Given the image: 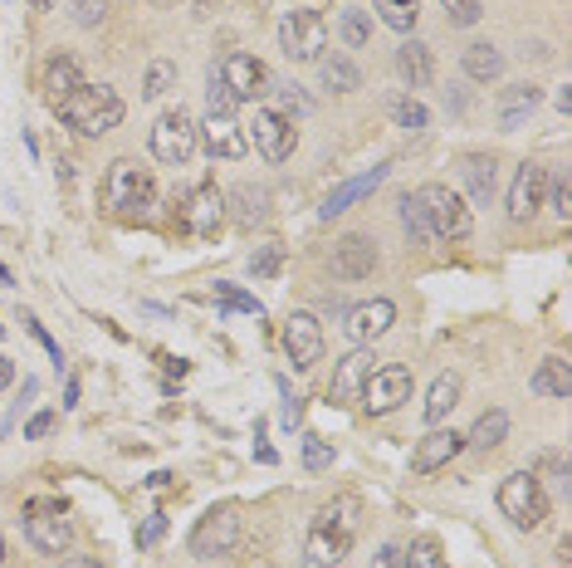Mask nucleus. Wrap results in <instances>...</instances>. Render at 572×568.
Instances as JSON below:
<instances>
[{"label": "nucleus", "mask_w": 572, "mask_h": 568, "mask_svg": "<svg viewBox=\"0 0 572 568\" xmlns=\"http://www.w3.org/2000/svg\"><path fill=\"white\" fill-rule=\"evenodd\" d=\"M60 568H108V564H103V559H88V554H84V559H68V564H60Z\"/></svg>", "instance_id": "8fccbe9b"}, {"label": "nucleus", "mask_w": 572, "mask_h": 568, "mask_svg": "<svg viewBox=\"0 0 572 568\" xmlns=\"http://www.w3.org/2000/svg\"><path fill=\"white\" fill-rule=\"evenodd\" d=\"M460 70H465V78H475V84H499V78H505V54L489 40H475V44H465Z\"/></svg>", "instance_id": "5701e85b"}, {"label": "nucleus", "mask_w": 572, "mask_h": 568, "mask_svg": "<svg viewBox=\"0 0 572 568\" xmlns=\"http://www.w3.org/2000/svg\"><path fill=\"white\" fill-rule=\"evenodd\" d=\"M362 529V499L358 495H338L308 519L304 534V568H338L348 559L352 539Z\"/></svg>", "instance_id": "f257e3e1"}, {"label": "nucleus", "mask_w": 572, "mask_h": 568, "mask_svg": "<svg viewBox=\"0 0 572 568\" xmlns=\"http://www.w3.org/2000/svg\"><path fill=\"white\" fill-rule=\"evenodd\" d=\"M372 348H352V354H342L333 362V382H328V397H333L338 407H352L362 397V388H368V378H372Z\"/></svg>", "instance_id": "dca6fc26"}, {"label": "nucleus", "mask_w": 572, "mask_h": 568, "mask_svg": "<svg viewBox=\"0 0 572 568\" xmlns=\"http://www.w3.org/2000/svg\"><path fill=\"white\" fill-rule=\"evenodd\" d=\"M74 20H78L84 30L103 25V0H74Z\"/></svg>", "instance_id": "c03bdc74"}, {"label": "nucleus", "mask_w": 572, "mask_h": 568, "mask_svg": "<svg viewBox=\"0 0 572 568\" xmlns=\"http://www.w3.org/2000/svg\"><path fill=\"white\" fill-rule=\"evenodd\" d=\"M221 215H225V197L211 187V181H201V187L191 191L187 201H181V221H187L191 235H215Z\"/></svg>", "instance_id": "6ab92c4d"}, {"label": "nucleus", "mask_w": 572, "mask_h": 568, "mask_svg": "<svg viewBox=\"0 0 572 568\" xmlns=\"http://www.w3.org/2000/svg\"><path fill=\"white\" fill-rule=\"evenodd\" d=\"M25 539L34 544L40 554H68V544H74V525H68V505L60 495H40L25 505Z\"/></svg>", "instance_id": "423d86ee"}, {"label": "nucleus", "mask_w": 572, "mask_h": 568, "mask_svg": "<svg viewBox=\"0 0 572 568\" xmlns=\"http://www.w3.org/2000/svg\"><path fill=\"white\" fill-rule=\"evenodd\" d=\"M465 451V436L460 431H445V427H431L426 436L416 441V451H411V471L416 475H436V471H445V465H451L455 456H460Z\"/></svg>", "instance_id": "a211bd4d"}, {"label": "nucleus", "mask_w": 572, "mask_h": 568, "mask_svg": "<svg viewBox=\"0 0 572 568\" xmlns=\"http://www.w3.org/2000/svg\"><path fill=\"white\" fill-rule=\"evenodd\" d=\"M147 491L167 495V491H171V475H167V471H157V475H152V481H147Z\"/></svg>", "instance_id": "09e8293b"}, {"label": "nucleus", "mask_w": 572, "mask_h": 568, "mask_svg": "<svg viewBox=\"0 0 572 568\" xmlns=\"http://www.w3.org/2000/svg\"><path fill=\"white\" fill-rule=\"evenodd\" d=\"M64 407H78V382H74V378L64 382Z\"/></svg>", "instance_id": "3c124183"}, {"label": "nucleus", "mask_w": 572, "mask_h": 568, "mask_svg": "<svg viewBox=\"0 0 572 568\" xmlns=\"http://www.w3.org/2000/svg\"><path fill=\"white\" fill-rule=\"evenodd\" d=\"M499 515L509 519L513 529H539L548 519V491L533 471H513L505 485H499Z\"/></svg>", "instance_id": "0eeeda50"}, {"label": "nucleus", "mask_w": 572, "mask_h": 568, "mask_svg": "<svg viewBox=\"0 0 572 568\" xmlns=\"http://www.w3.org/2000/svg\"><path fill=\"white\" fill-rule=\"evenodd\" d=\"M358 402H362V412H368V417H392L402 402H411V372L402 368V362H386V368H377Z\"/></svg>", "instance_id": "f8f14e48"}, {"label": "nucleus", "mask_w": 572, "mask_h": 568, "mask_svg": "<svg viewBox=\"0 0 572 568\" xmlns=\"http://www.w3.org/2000/svg\"><path fill=\"white\" fill-rule=\"evenodd\" d=\"M279 270H284V245H279V241L259 245L255 255H250V275H255V280H274Z\"/></svg>", "instance_id": "c9c22d12"}, {"label": "nucleus", "mask_w": 572, "mask_h": 568, "mask_svg": "<svg viewBox=\"0 0 572 568\" xmlns=\"http://www.w3.org/2000/svg\"><path fill=\"white\" fill-rule=\"evenodd\" d=\"M284 354H289L294 372H308L314 362H324V324L314 314H289V324H284Z\"/></svg>", "instance_id": "2eb2a0df"}, {"label": "nucleus", "mask_w": 572, "mask_h": 568, "mask_svg": "<svg viewBox=\"0 0 572 568\" xmlns=\"http://www.w3.org/2000/svg\"><path fill=\"white\" fill-rule=\"evenodd\" d=\"M318 74H324V88H333V94H352V88H362L358 64L342 60V54H333V60H318Z\"/></svg>", "instance_id": "c756f323"}, {"label": "nucleus", "mask_w": 572, "mask_h": 568, "mask_svg": "<svg viewBox=\"0 0 572 568\" xmlns=\"http://www.w3.org/2000/svg\"><path fill=\"white\" fill-rule=\"evenodd\" d=\"M543 207H553L558 221H568V215H572V181H568V172L548 177V197H543Z\"/></svg>", "instance_id": "4c0bfd02"}, {"label": "nucleus", "mask_w": 572, "mask_h": 568, "mask_svg": "<svg viewBox=\"0 0 572 568\" xmlns=\"http://www.w3.org/2000/svg\"><path fill=\"white\" fill-rule=\"evenodd\" d=\"M460 407V372H441L426 392V427H441Z\"/></svg>", "instance_id": "a878e982"}, {"label": "nucleus", "mask_w": 572, "mask_h": 568, "mask_svg": "<svg viewBox=\"0 0 572 568\" xmlns=\"http://www.w3.org/2000/svg\"><path fill=\"white\" fill-rule=\"evenodd\" d=\"M235 201H240V221H245V225H255L259 215H265V191L240 187V191H235Z\"/></svg>", "instance_id": "79ce46f5"}, {"label": "nucleus", "mask_w": 572, "mask_h": 568, "mask_svg": "<svg viewBox=\"0 0 572 568\" xmlns=\"http://www.w3.org/2000/svg\"><path fill=\"white\" fill-rule=\"evenodd\" d=\"M162 534H167V515H147V525L137 529V549H152Z\"/></svg>", "instance_id": "37998d69"}, {"label": "nucleus", "mask_w": 572, "mask_h": 568, "mask_svg": "<svg viewBox=\"0 0 572 568\" xmlns=\"http://www.w3.org/2000/svg\"><path fill=\"white\" fill-rule=\"evenodd\" d=\"M372 10L382 15V25L402 30V35H411V30H416V20H421L416 0H372Z\"/></svg>", "instance_id": "7c9ffc66"}, {"label": "nucleus", "mask_w": 572, "mask_h": 568, "mask_svg": "<svg viewBox=\"0 0 572 568\" xmlns=\"http://www.w3.org/2000/svg\"><path fill=\"white\" fill-rule=\"evenodd\" d=\"M392 324H396V304L392 299H362V304H352V309L342 314V328H348V338L358 348L377 344Z\"/></svg>", "instance_id": "f3484780"}, {"label": "nucleus", "mask_w": 572, "mask_h": 568, "mask_svg": "<svg viewBox=\"0 0 572 568\" xmlns=\"http://www.w3.org/2000/svg\"><path fill=\"white\" fill-rule=\"evenodd\" d=\"M543 197H548V167L543 162H519L513 172V187H509V221L513 225H529L533 215L543 211Z\"/></svg>", "instance_id": "4468645a"}, {"label": "nucleus", "mask_w": 572, "mask_h": 568, "mask_svg": "<svg viewBox=\"0 0 572 568\" xmlns=\"http://www.w3.org/2000/svg\"><path fill=\"white\" fill-rule=\"evenodd\" d=\"M255 152L265 157V162H289L294 147H299V128H294V118L284 108H255Z\"/></svg>", "instance_id": "9b49d317"}, {"label": "nucleus", "mask_w": 572, "mask_h": 568, "mask_svg": "<svg viewBox=\"0 0 572 568\" xmlns=\"http://www.w3.org/2000/svg\"><path fill=\"white\" fill-rule=\"evenodd\" d=\"M123 113H128V104H123L118 88H108V84H84L60 104V118L74 133H84V138H103V133H113L123 123Z\"/></svg>", "instance_id": "7ed1b4c3"}, {"label": "nucleus", "mask_w": 572, "mask_h": 568, "mask_svg": "<svg viewBox=\"0 0 572 568\" xmlns=\"http://www.w3.org/2000/svg\"><path fill=\"white\" fill-rule=\"evenodd\" d=\"M177 84V64L171 60H157L152 70H147V84H142V98H162L167 88Z\"/></svg>", "instance_id": "ea45409f"}, {"label": "nucleus", "mask_w": 572, "mask_h": 568, "mask_svg": "<svg viewBox=\"0 0 572 568\" xmlns=\"http://www.w3.org/2000/svg\"><path fill=\"white\" fill-rule=\"evenodd\" d=\"M0 284H10V270L6 265H0Z\"/></svg>", "instance_id": "864d4df0"}, {"label": "nucleus", "mask_w": 572, "mask_h": 568, "mask_svg": "<svg viewBox=\"0 0 572 568\" xmlns=\"http://www.w3.org/2000/svg\"><path fill=\"white\" fill-rule=\"evenodd\" d=\"M211 299H215V304H225V309H240V314H255V319H265V304H259L255 294H245L240 284H231V280H215Z\"/></svg>", "instance_id": "473e14b6"}, {"label": "nucleus", "mask_w": 572, "mask_h": 568, "mask_svg": "<svg viewBox=\"0 0 572 568\" xmlns=\"http://www.w3.org/2000/svg\"><path fill=\"white\" fill-rule=\"evenodd\" d=\"M396 74H402L406 88H426L431 74H436V60H431V44L421 40H406L402 50H396Z\"/></svg>", "instance_id": "393cba45"}, {"label": "nucleus", "mask_w": 572, "mask_h": 568, "mask_svg": "<svg viewBox=\"0 0 572 568\" xmlns=\"http://www.w3.org/2000/svg\"><path fill=\"white\" fill-rule=\"evenodd\" d=\"M465 187H470V201L475 207H489V197H495V157H485V152H470L465 157Z\"/></svg>", "instance_id": "bb28decb"}, {"label": "nucleus", "mask_w": 572, "mask_h": 568, "mask_svg": "<svg viewBox=\"0 0 572 568\" xmlns=\"http://www.w3.org/2000/svg\"><path fill=\"white\" fill-rule=\"evenodd\" d=\"M215 78L225 84V94H231L235 104H255V98L269 94V70H265V60H255V54H245V50L225 54L221 70H215Z\"/></svg>", "instance_id": "9d476101"}, {"label": "nucleus", "mask_w": 572, "mask_h": 568, "mask_svg": "<svg viewBox=\"0 0 572 568\" xmlns=\"http://www.w3.org/2000/svg\"><path fill=\"white\" fill-rule=\"evenodd\" d=\"M402 231L411 235V245H431V231H426V215H421V207H416V197H402Z\"/></svg>", "instance_id": "58836bf2"}, {"label": "nucleus", "mask_w": 572, "mask_h": 568, "mask_svg": "<svg viewBox=\"0 0 572 568\" xmlns=\"http://www.w3.org/2000/svg\"><path fill=\"white\" fill-rule=\"evenodd\" d=\"M197 138L205 143V152L221 157V162H240L250 152V133L235 123L231 108H205V123L197 128Z\"/></svg>", "instance_id": "ddd939ff"}, {"label": "nucleus", "mask_w": 572, "mask_h": 568, "mask_svg": "<svg viewBox=\"0 0 572 568\" xmlns=\"http://www.w3.org/2000/svg\"><path fill=\"white\" fill-rule=\"evenodd\" d=\"M152 207H157L152 172L128 162V157H118V162L108 167V177H103V211H108L113 221H147Z\"/></svg>", "instance_id": "f03ea898"}, {"label": "nucleus", "mask_w": 572, "mask_h": 568, "mask_svg": "<svg viewBox=\"0 0 572 568\" xmlns=\"http://www.w3.org/2000/svg\"><path fill=\"white\" fill-rule=\"evenodd\" d=\"M539 104H543V88L539 84H513V88H505V94H499V104H495L499 128H505V133L523 128V118H533V108H539Z\"/></svg>", "instance_id": "4be33fe9"}, {"label": "nucleus", "mask_w": 572, "mask_h": 568, "mask_svg": "<svg viewBox=\"0 0 572 568\" xmlns=\"http://www.w3.org/2000/svg\"><path fill=\"white\" fill-rule=\"evenodd\" d=\"M505 436H509V412H499V407H489V412L475 422L470 436H465V446H475V451H495Z\"/></svg>", "instance_id": "cd10ccee"}, {"label": "nucleus", "mask_w": 572, "mask_h": 568, "mask_svg": "<svg viewBox=\"0 0 572 568\" xmlns=\"http://www.w3.org/2000/svg\"><path fill=\"white\" fill-rule=\"evenodd\" d=\"M416 207L426 215L431 241H465V235L475 231V215L465 207V197L451 191L445 181H426V187L416 191Z\"/></svg>", "instance_id": "20e7f679"}, {"label": "nucleus", "mask_w": 572, "mask_h": 568, "mask_svg": "<svg viewBox=\"0 0 572 568\" xmlns=\"http://www.w3.org/2000/svg\"><path fill=\"white\" fill-rule=\"evenodd\" d=\"M10 382H15V362H10L6 354H0V392H6Z\"/></svg>", "instance_id": "de8ad7c7"}, {"label": "nucleus", "mask_w": 572, "mask_h": 568, "mask_svg": "<svg viewBox=\"0 0 572 568\" xmlns=\"http://www.w3.org/2000/svg\"><path fill=\"white\" fill-rule=\"evenodd\" d=\"M240 534H245V509H240L235 499L211 505L197 519V529H191V554H197V559H225L240 544Z\"/></svg>", "instance_id": "39448f33"}, {"label": "nucleus", "mask_w": 572, "mask_h": 568, "mask_svg": "<svg viewBox=\"0 0 572 568\" xmlns=\"http://www.w3.org/2000/svg\"><path fill=\"white\" fill-rule=\"evenodd\" d=\"M197 118H191L187 108H171L157 118V128H152V157L157 162H167V167H187L191 157H197Z\"/></svg>", "instance_id": "1a4fd4ad"}, {"label": "nucleus", "mask_w": 572, "mask_h": 568, "mask_svg": "<svg viewBox=\"0 0 572 568\" xmlns=\"http://www.w3.org/2000/svg\"><path fill=\"white\" fill-rule=\"evenodd\" d=\"M279 50L294 64H318L328 50V20L318 10H289L279 20Z\"/></svg>", "instance_id": "6e6552de"}, {"label": "nucleus", "mask_w": 572, "mask_h": 568, "mask_svg": "<svg viewBox=\"0 0 572 568\" xmlns=\"http://www.w3.org/2000/svg\"><path fill=\"white\" fill-rule=\"evenodd\" d=\"M0 564H6V539H0Z\"/></svg>", "instance_id": "5fc2aeb1"}, {"label": "nucleus", "mask_w": 572, "mask_h": 568, "mask_svg": "<svg viewBox=\"0 0 572 568\" xmlns=\"http://www.w3.org/2000/svg\"><path fill=\"white\" fill-rule=\"evenodd\" d=\"M529 388L539 392V397H568V392H572V372H568V362H563V358H543Z\"/></svg>", "instance_id": "c85d7f7f"}, {"label": "nucleus", "mask_w": 572, "mask_h": 568, "mask_svg": "<svg viewBox=\"0 0 572 568\" xmlns=\"http://www.w3.org/2000/svg\"><path fill=\"white\" fill-rule=\"evenodd\" d=\"M377 270V250H372V241L368 235H342V241L333 245V275L338 280H368Z\"/></svg>", "instance_id": "412c9836"}, {"label": "nucleus", "mask_w": 572, "mask_h": 568, "mask_svg": "<svg viewBox=\"0 0 572 568\" xmlns=\"http://www.w3.org/2000/svg\"><path fill=\"white\" fill-rule=\"evenodd\" d=\"M386 113H392V123H396V128H406V133L431 128V108H426V104H416L411 94H396L392 104H386Z\"/></svg>", "instance_id": "2f4dec72"}, {"label": "nucleus", "mask_w": 572, "mask_h": 568, "mask_svg": "<svg viewBox=\"0 0 572 568\" xmlns=\"http://www.w3.org/2000/svg\"><path fill=\"white\" fill-rule=\"evenodd\" d=\"M382 181H386V167H372V172H362V177H348L342 187H333V191L324 197V207H318V215H324V221H333V215L352 211L362 197H372V191L382 187Z\"/></svg>", "instance_id": "aec40b11"}, {"label": "nucleus", "mask_w": 572, "mask_h": 568, "mask_svg": "<svg viewBox=\"0 0 572 568\" xmlns=\"http://www.w3.org/2000/svg\"><path fill=\"white\" fill-rule=\"evenodd\" d=\"M50 431H54V412H34V417H30V422H25V436H30V441L50 436Z\"/></svg>", "instance_id": "a18cd8bd"}, {"label": "nucleus", "mask_w": 572, "mask_h": 568, "mask_svg": "<svg viewBox=\"0 0 572 568\" xmlns=\"http://www.w3.org/2000/svg\"><path fill=\"white\" fill-rule=\"evenodd\" d=\"M441 6H445V20H451V25H460V30L479 25V15H485V6H479V0H441Z\"/></svg>", "instance_id": "a19ab883"}, {"label": "nucleus", "mask_w": 572, "mask_h": 568, "mask_svg": "<svg viewBox=\"0 0 572 568\" xmlns=\"http://www.w3.org/2000/svg\"><path fill=\"white\" fill-rule=\"evenodd\" d=\"M74 88H84V70H78V60H68V54H54L50 64H44V98H50L54 108L64 104Z\"/></svg>", "instance_id": "b1692460"}, {"label": "nucleus", "mask_w": 572, "mask_h": 568, "mask_svg": "<svg viewBox=\"0 0 572 568\" xmlns=\"http://www.w3.org/2000/svg\"><path fill=\"white\" fill-rule=\"evenodd\" d=\"M304 471H314V475L333 471V441H324V436H304Z\"/></svg>", "instance_id": "e433bc0d"}, {"label": "nucleus", "mask_w": 572, "mask_h": 568, "mask_svg": "<svg viewBox=\"0 0 572 568\" xmlns=\"http://www.w3.org/2000/svg\"><path fill=\"white\" fill-rule=\"evenodd\" d=\"M338 35H342V44H348V50H362V44L372 40V10H342Z\"/></svg>", "instance_id": "72a5a7b5"}, {"label": "nucleus", "mask_w": 572, "mask_h": 568, "mask_svg": "<svg viewBox=\"0 0 572 568\" xmlns=\"http://www.w3.org/2000/svg\"><path fill=\"white\" fill-rule=\"evenodd\" d=\"M396 568H445V559H441V544L426 534V539H416V544H411V549H402V564H396Z\"/></svg>", "instance_id": "f704fd0d"}, {"label": "nucleus", "mask_w": 572, "mask_h": 568, "mask_svg": "<svg viewBox=\"0 0 572 568\" xmlns=\"http://www.w3.org/2000/svg\"><path fill=\"white\" fill-rule=\"evenodd\" d=\"M0 338H6V324H0Z\"/></svg>", "instance_id": "6e6d98bb"}, {"label": "nucleus", "mask_w": 572, "mask_h": 568, "mask_svg": "<svg viewBox=\"0 0 572 568\" xmlns=\"http://www.w3.org/2000/svg\"><path fill=\"white\" fill-rule=\"evenodd\" d=\"M396 564H402V549H396V544H382L372 559V568H396Z\"/></svg>", "instance_id": "49530a36"}, {"label": "nucleus", "mask_w": 572, "mask_h": 568, "mask_svg": "<svg viewBox=\"0 0 572 568\" xmlns=\"http://www.w3.org/2000/svg\"><path fill=\"white\" fill-rule=\"evenodd\" d=\"M34 10H60V0H30Z\"/></svg>", "instance_id": "603ef678"}]
</instances>
